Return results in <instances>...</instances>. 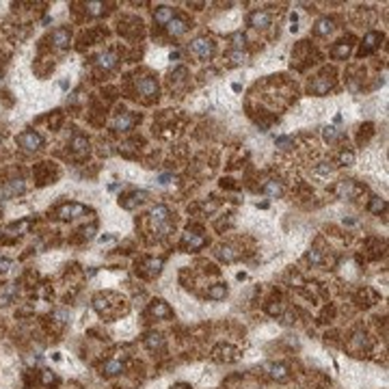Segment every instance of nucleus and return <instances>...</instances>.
Segmentation results:
<instances>
[{
	"instance_id": "13",
	"label": "nucleus",
	"mask_w": 389,
	"mask_h": 389,
	"mask_svg": "<svg viewBox=\"0 0 389 389\" xmlns=\"http://www.w3.org/2000/svg\"><path fill=\"white\" fill-rule=\"evenodd\" d=\"M352 41H355L352 37H344V39H340V41H337L335 46L331 48V57H333V58H340V61L348 58V57H350V52H352V46H355Z\"/></svg>"
},
{
	"instance_id": "47",
	"label": "nucleus",
	"mask_w": 389,
	"mask_h": 389,
	"mask_svg": "<svg viewBox=\"0 0 389 389\" xmlns=\"http://www.w3.org/2000/svg\"><path fill=\"white\" fill-rule=\"evenodd\" d=\"M320 164H322V167H316V171H318V173H331L333 169H335L331 162H320Z\"/></svg>"
},
{
	"instance_id": "43",
	"label": "nucleus",
	"mask_w": 389,
	"mask_h": 389,
	"mask_svg": "<svg viewBox=\"0 0 389 389\" xmlns=\"http://www.w3.org/2000/svg\"><path fill=\"white\" fill-rule=\"evenodd\" d=\"M61 121H63V113L57 111V113H54V119H50V128H52V130H58Z\"/></svg>"
},
{
	"instance_id": "37",
	"label": "nucleus",
	"mask_w": 389,
	"mask_h": 389,
	"mask_svg": "<svg viewBox=\"0 0 389 389\" xmlns=\"http://www.w3.org/2000/svg\"><path fill=\"white\" fill-rule=\"evenodd\" d=\"M372 134H374V126H372V123H366V126H361V128H359V136H357L359 145H366V143H368V138H370Z\"/></svg>"
},
{
	"instance_id": "6",
	"label": "nucleus",
	"mask_w": 389,
	"mask_h": 389,
	"mask_svg": "<svg viewBox=\"0 0 389 389\" xmlns=\"http://www.w3.org/2000/svg\"><path fill=\"white\" fill-rule=\"evenodd\" d=\"M18 143L22 149H26V152H37L39 147L43 145V138L39 132H35V130H26V132H22L18 136Z\"/></svg>"
},
{
	"instance_id": "9",
	"label": "nucleus",
	"mask_w": 389,
	"mask_h": 389,
	"mask_svg": "<svg viewBox=\"0 0 389 389\" xmlns=\"http://www.w3.org/2000/svg\"><path fill=\"white\" fill-rule=\"evenodd\" d=\"M136 91L143 97H158V82L154 76H141L136 78Z\"/></svg>"
},
{
	"instance_id": "21",
	"label": "nucleus",
	"mask_w": 389,
	"mask_h": 389,
	"mask_svg": "<svg viewBox=\"0 0 389 389\" xmlns=\"http://www.w3.org/2000/svg\"><path fill=\"white\" fill-rule=\"evenodd\" d=\"M186 31H188V22L184 18H173L171 22L167 24V33L171 35V37H182Z\"/></svg>"
},
{
	"instance_id": "26",
	"label": "nucleus",
	"mask_w": 389,
	"mask_h": 389,
	"mask_svg": "<svg viewBox=\"0 0 389 389\" xmlns=\"http://www.w3.org/2000/svg\"><path fill=\"white\" fill-rule=\"evenodd\" d=\"M333 19L331 18H320L316 22V26H313V35H318V37H327V35L333 33Z\"/></svg>"
},
{
	"instance_id": "24",
	"label": "nucleus",
	"mask_w": 389,
	"mask_h": 389,
	"mask_svg": "<svg viewBox=\"0 0 389 389\" xmlns=\"http://www.w3.org/2000/svg\"><path fill=\"white\" fill-rule=\"evenodd\" d=\"M249 24L253 28H266L271 26V16H268V11H253L249 16Z\"/></svg>"
},
{
	"instance_id": "27",
	"label": "nucleus",
	"mask_w": 389,
	"mask_h": 389,
	"mask_svg": "<svg viewBox=\"0 0 389 389\" xmlns=\"http://www.w3.org/2000/svg\"><path fill=\"white\" fill-rule=\"evenodd\" d=\"M268 370H271V378H275L279 383L290 378V370H288V366H283V363H272V366H268Z\"/></svg>"
},
{
	"instance_id": "5",
	"label": "nucleus",
	"mask_w": 389,
	"mask_h": 389,
	"mask_svg": "<svg viewBox=\"0 0 389 389\" xmlns=\"http://www.w3.org/2000/svg\"><path fill=\"white\" fill-rule=\"evenodd\" d=\"M33 175H35V182H37L39 186H46V184H50L58 175V169L54 162H39L37 167L33 169Z\"/></svg>"
},
{
	"instance_id": "19",
	"label": "nucleus",
	"mask_w": 389,
	"mask_h": 389,
	"mask_svg": "<svg viewBox=\"0 0 389 389\" xmlns=\"http://www.w3.org/2000/svg\"><path fill=\"white\" fill-rule=\"evenodd\" d=\"M134 123H136V115L132 113H119L115 117V130L117 132H128V130H132Z\"/></svg>"
},
{
	"instance_id": "8",
	"label": "nucleus",
	"mask_w": 389,
	"mask_h": 389,
	"mask_svg": "<svg viewBox=\"0 0 389 389\" xmlns=\"http://www.w3.org/2000/svg\"><path fill=\"white\" fill-rule=\"evenodd\" d=\"M145 201H147L145 191H132V193L119 197V206H121L123 210H134L136 206H141V203H145Z\"/></svg>"
},
{
	"instance_id": "20",
	"label": "nucleus",
	"mask_w": 389,
	"mask_h": 389,
	"mask_svg": "<svg viewBox=\"0 0 389 389\" xmlns=\"http://www.w3.org/2000/svg\"><path fill=\"white\" fill-rule=\"evenodd\" d=\"M203 244H206V238L199 236V233H193L191 229H188V233H184V238H182V247L186 249V251H197Z\"/></svg>"
},
{
	"instance_id": "38",
	"label": "nucleus",
	"mask_w": 389,
	"mask_h": 389,
	"mask_svg": "<svg viewBox=\"0 0 389 389\" xmlns=\"http://www.w3.org/2000/svg\"><path fill=\"white\" fill-rule=\"evenodd\" d=\"M352 162H355V154H352L350 149H342L340 158H337V164H342V167H350Z\"/></svg>"
},
{
	"instance_id": "16",
	"label": "nucleus",
	"mask_w": 389,
	"mask_h": 389,
	"mask_svg": "<svg viewBox=\"0 0 389 389\" xmlns=\"http://www.w3.org/2000/svg\"><path fill=\"white\" fill-rule=\"evenodd\" d=\"M169 84H171L173 91H179V89H184V87L188 84V69H186V67L173 69V74L169 76Z\"/></svg>"
},
{
	"instance_id": "32",
	"label": "nucleus",
	"mask_w": 389,
	"mask_h": 389,
	"mask_svg": "<svg viewBox=\"0 0 389 389\" xmlns=\"http://www.w3.org/2000/svg\"><path fill=\"white\" fill-rule=\"evenodd\" d=\"M262 191L266 193L268 197H281V194H283V186H281V182H277V179H268V182L264 184Z\"/></svg>"
},
{
	"instance_id": "12",
	"label": "nucleus",
	"mask_w": 389,
	"mask_h": 389,
	"mask_svg": "<svg viewBox=\"0 0 389 389\" xmlns=\"http://www.w3.org/2000/svg\"><path fill=\"white\" fill-rule=\"evenodd\" d=\"M141 31H143V22L138 18H123L119 22V33L126 35V37H136V35H141Z\"/></svg>"
},
{
	"instance_id": "4",
	"label": "nucleus",
	"mask_w": 389,
	"mask_h": 389,
	"mask_svg": "<svg viewBox=\"0 0 389 389\" xmlns=\"http://www.w3.org/2000/svg\"><path fill=\"white\" fill-rule=\"evenodd\" d=\"M191 52L194 57L201 58V61H208V58H212L214 52H216V43H214V39H210V37H197L191 43Z\"/></svg>"
},
{
	"instance_id": "42",
	"label": "nucleus",
	"mask_w": 389,
	"mask_h": 389,
	"mask_svg": "<svg viewBox=\"0 0 389 389\" xmlns=\"http://www.w3.org/2000/svg\"><path fill=\"white\" fill-rule=\"evenodd\" d=\"M229 58H232L236 65H240V63L247 61V54H244L242 50H233V52H229Z\"/></svg>"
},
{
	"instance_id": "34",
	"label": "nucleus",
	"mask_w": 389,
	"mask_h": 389,
	"mask_svg": "<svg viewBox=\"0 0 389 389\" xmlns=\"http://www.w3.org/2000/svg\"><path fill=\"white\" fill-rule=\"evenodd\" d=\"M24 179H11V182H7V186H4V197H13V194H19L24 193Z\"/></svg>"
},
{
	"instance_id": "7",
	"label": "nucleus",
	"mask_w": 389,
	"mask_h": 389,
	"mask_svg": "<svg viewBox=\"0 0 389 389\" xmlns=\"http://www.w3.org/2000/svg\"><path fill=\"white\" fill-rule=\"evenodd\" d=\"M212 359L221 363H232L238 359V348H233L232 344H218L212 350Z\"/></svg>"
},
{
	"instance_id": "1",
	"label": "nucleus",
	"mask_w": 389,
	"mask_h": 389,
	"mask_svg": "<svg viewBox=\"0 0 389 389\" xmlns=\"http://www.w3.org/2000/svg\"><path fill=\"white\" fill-rule=\"evenodd\" d=\"M93 307H96L97 313H102V316L108 318V320H113V318H117V316H123V313L128 311L123 298L117 296V294H113V292L96 294V298H93Z\"/></svg>"
},
{
	"instance_id": "30",
	"label": "nucleus",
	"mask_w": 389,
	"mask_h": 389,
	"mask_svg": "<svg viewBox=\"0 0 389 389\" xmlns=\"http://www.w3.org/2000/svg\"><path fill=\"white\" fill-rule=\"evenodd\" d=\"M225 296H227L225 283H214L212 288H208V298H210V301H223Z\"/></svg>"
},
{
	"instance_id": "31",
	"label": "nucleus",
	"mask_w": 389,
	"mask_h": 389,
	"mask_svg": "<svg viewBox=\"0 0 389 389\" xmlns=\"http://www.w3.org/2000/svg\"><path fill=\"white\" fill-rule=\"evenodd\" d=\"M145 346L149 348V350H160V348H164V337L160 335V333H147Z\"/></svg>"
},
{
	"instance_id": "3",
	"label": "nucleus",
	"mask_w": 389,
	"mask_h": 389,
	"mask_svg": "<svg viewBox=\"0 0 389 389\" xmlns=\"http://www.w3.org/2000/svg\"><path fill=\"white\" fill-rule=\"evenodd\" d=\"M152 223H154V232L164 236V233L171 232V212H169L167 206H156L152 210Z\"/></svg>"
},
{
	"instance_id": "18",
	"label": "nucleus",
	"mask_w": 389,
	"mask_h": 389,
	"mask_svg": "<svg viewBox=\"0 0 389 389\" xmlns=\"http://www.w3.org/2000/svg\"><path fill=\"white\" fill-rule=\"evenodd\" d=\"M69 147H72V152H74V156H76V158H84L89 154V141H87V136H82V134H74Z\"/></svg>"
},
{
	"instance_id": "35",
	"label": "nucleus",
	"mask_w": 389,
	"mask_h": 389,
	"mask_svg": "<svg viewBox=\"0 0 389 389\" xmlns=\"http://www.w3.org/2000/svg\"><path fill=\"white\" fill-rule=\"evenodd\" d=\"M84 11H87V16H104V11H106V4L104 2H87L84 4Z\"/></svg>"
},
{
	"instance_id": "40",
	"label": "nucleus",
	"mask_w": 389,
	"mask_h": 389,
	"mask_svg": "<svg viewBox=\"0 0 389 389\" xmlns=\"http://www.w3.org/2000/svg\"><path fill=\"white\" fill-rule=\"evenodd\" d=\"M307 262L309 264H322L324 262V257H322V251H318V249H309V253H307Z\"/></svg>"
},
{
	"instance_id": "36",
	"label": "nucleus",
	"mask_w": 389,
	"mask_h": 389,
	"mask_svg": "<svg viewBox=\"0 0 389 389\" xmlns=\"http://www.w3.org/2000/svg\"><path fill=\"white\" fill-rule=\"evenodd\" d=\"M368 210H370L372 214L385 212V210H387V201H385V199H381V197H372V201H370V206H368Z\"/></svg>"
},
{
	"instance_id": "15",
	"label": "nucleus",
	"mask_w": 389,
	"mask_h": 389,
	"mask_svg": "<svg viewBox=\"0 0 389 389\" xmlns=\"http://www.w3.org/2000/svg\"><path fill=\"white\" fill-rule=\"evenodd\" d=\"M147 313H149L152 318H156V320H167V318L173 316L171 307H169L164 301H154L152 305H149V311H147Z\"/></svg>"
},
{
	"instance_id": "22",
	"label": "nucleus",
	"mask_w": 389,
	"mask_h": 389,
	"mask_svg": "<svg viewBox=\"0 0 389 389\" xmlns=\"http://www.w3.org/2000/svg\"><path fill=\"white\" fill-rule=\"evenodd\" d=\"M97 67L99 69H104V72H108V69H115L117 67V63H119V57L115 52H102L97 57Z\"/></svg>"
},
{
	"instance_id": "25",
	"label": "nucleus",
	"mask_w": 389,
	"mask_h": 389,
	"mask_svg": "<svg viewBox=\"0 0 389 389\" xmlns=\"http://www.w3.org/2000/svg\"><path fill=\"white\" fill-rule=\"evenodd\" d=\"M216 255L223 259V262H236L238 257H240V251L238 249H233V247H229V244H221V247L216 249Z\"/></svg>"
},
{
	"instance_id": "17",
	"label": "nucleus",
	"mask_w": 389,
	"mask_h": 389,
	"mask_svg": "<svg viewBox=\"0 0 389 389\" xmlns=\"http://www.w3.org/2000/svg\"><path fill=\"white\" fill-rule=\"evenodd\" d=\"M162 268V259H143L141 266L136 268V272H141L143 277H156Z\"/></svg>"
},
{
	"instance_id": "46",
	"label": "nucleus",
	"mask_w": 389,
	"mask_h": 389,
	"mask_svg": "<svg viewBox=\"0 0 389 389\" xmlns=\"http://www.w3.org/2000/svg\"><path fill=\"white\" fill-rule=\"evenodd\" d=\"M277 147H281V149H290L294 143H292V138H277Z\"/></svg>"
},
{
	"instance_id": "29",
	"label": "nucleus",
	"mask_w": 389,
	"mask_h": 389,
	"mask_svg": "<svg viewBox=\"0 0 389 389\" xmlns=\"http://www.w3.org/2000/svg\"><path fill=\"white\" fill-rule=\"evenodd\" d=\"M154 18H156V22L160 24V26H167V24L171 22L175 16H173V9L171 7H158L156 11H154Z\"/></svg>"
},
{
	"instance_id": "48",
	"label": "nucleus",
	"mask_w": 389,
	"mask_h": 389,
	"mask_svg": "<svg viewBox=\"0 0 389 389\" xmlns=\"http://www.w3.org/2000/svg\"><path fill=\"white\" fill-rule=\"evenodd\" d=\"M9 266H11V259H7V257H2V259H0V272L9 271Z\"/></svg>"
},
{
	"instance_id": "11",
	"label": "nucleus",
	"mask_w": 389,
	"mask_h": 389,
	"mask_svg": "<svg viewBox=\"0 0 389 389\" xmlns=\"http://www.w3.org/2000/svg\"><path fill=\"white\" fill-rule=\"evenodd\" d=\"M381 41H383V33H376V31L368 33L366 37H363V41H361V50H359V54H361V57L372 54L374 50L381 48Z\"/></svg>"
},
{
	"instance_id": "23",
	"label": "nucleus",
	"mask_w": 389,
	"mask_h": 389,
	"mask_svg": "<svg viewBox=\"0 0 389 389\" xmlns=\"http://www.w3.org/2000/svg\"><path fill=\"white\" fill-rule=\"evenodd\" d=\"M84 212V208L80 206V203H67V206H63V208H58V216L63 218V221H69V218H76L78 214H82Z\"/></svg>"
},
{
	"instance_id": "28",
	"label": "nucleus",
	"mask_w": 389,
	"mask_h": 389,
	"mask_svg": "<svg viewBox=\"0 0 389 389\" xmlns=\"http://www.w3.org/2000/svg\"><path fill=\"white\" fill-rule=\"evenodd\" d=\"M121 372H123V363L117 361V359H108V361L102 366L104 376H117V374H121Z\"/></svg>"
},
{
	"instance_id": "39",
	"label": "nucleus",
	"mask_w": 389,
	"mask_h": 389,
	"mask_svg": "<svg viewBox=\"0 0 389 389\" xmlns=\"http://www.w3.org/2000/svg\"><path fill=\"white\" fill-rule=\"evenodd\" d=\"M322 136H324V141L333 143V141H337V138H342L344 134H342V132H337V128H333V126H327V128L322 130Z\"/></svg>"
},
{
	"instance_id": "10",
	"label": "nucleus",
	"mask_w": 389,
	"mask_h": 389,
	"mask_svg": "<svg viewBox=\"0 0 389 389\" xmlns=\"http://www.w3.org/2000/svg\"><path fill=\"white\" fill-rule=\"evenodd\" d=\"M361 191L363 188L357 186L352 179H342V182H337V186H335V194L340 199H355Z\"/></svg>"
},
{
	"instance_id": "50",
	"label": "nucleus",
	"mask_w": 389,
	"mask_h": 389,
	"mask_svg": "<svg viewBox=\"0 0 389 389\" xmlns=\"http://www.w3.org/2000/svg\"><path fill=\"white\" fill-rule=\"evenodd\" d=\"M171 389H188L186 385H175V387H171Z\"/></svg>"
},
{
	"instance_id": "2",
	"label": "nucleus",
	"mask_w": 389,
	"mask_h": 389,
	"mask_svg": "<svg viewBox=\"0 0 389 389\" xmlns=\"http://www.w3.org/2000/svg\"><path fill=\"white\" fill-rule=\"evenodd\" d=\"M333 84H335V69H324V72L318 74V76L313 78V82L309 84V91H311L313 96H324V93H329L333 89Z\"/></svg>"
},
{
	"instance_id": "33",
	"label": "nucleus",
	"mask_w": 389,
	"mask_h": 389,
	"mask_svg": "<svg viewBox=\"0 0 389 389\" xmlns=\"http://www.w3.org/2000/svg\"><path fill=\"white\" fill-rule=\"evenodd\" d=\"M104 35H106V31H97V28H93V31H87L80 35V43L82 46H91V43H96L97 39H102Z\"/></svg>"
},
{
	"instance_id": "49",
	"label": "nucleus",
	"mask_w": 389,
	"mask_h": 389,
	"mask_svg": "<svg viewBox=\"0 0 389 389\" xmlns=\"http://www.w3.org/2000/svg\"><path fill=\"white\" fill-rule=\"evenodd\" d=\"M281 322H283V324H292V322H294V313H283V316H281Z\"/></svg>"
},
{
	"instance_id": "41",
	"label": "nucleus",
	"mask_w": 389,
	"mask_h": 389,
	"mask_svg": "<svg viewBox=\"0 0 389 389\" xmlns=\"http://www.w3.org/2000/svg\"><path fill=\"white\" fill-rule=\"evenodd\" d=\"M229 41H232V46L236 48V50H242V46H244V41H247V37H244L242 33H233L232 37H229Z\"/></svg>"
},
{
	"instance_id": "44",
	"label": "nucleus",
	"mask_w": 389,
	"mask_h": 389,
	"mask_svg": "<svg viewBox=\"0 0 389 389\" xmlns=\"http://www.w3.org/2000/svg\"><path fill=\"white\" fill-rule=\"evenodd\" d=\"M266 311L271 313V316H281V311H283V307L279 305V303H271V305L266 307Z\"/></svg>"
},
{
	"instance_id": "45",
	"label": "nucleus",
	"mask_w": 389,
	"mask_h": 389,
	"mask_svg": "<svg viewBox=\"0 0 389 389\" xmlns=\"http://www.w3.org/2000/svg\"><path fill=\"white\" fill-rule=\"evenodd\" d=\"M54 381H57V378H54V374L50 372V370H43L41 372V383H43V385H52Z\"/></svg>"
},
{
	"instance_id": "14",
	"label": "nucleus",
	"mask_w": 389,
	"mask_h": 389,
	"mask_svg": "<svg viewBox=\"0 0 389 389\" xmlns=\"http://www.w3.org/2000/svg\"><path fill=\"white\" fill-rule=\"evenodd\" d=\"M50 41H52L54 48L63 50V48L69 46V41H72V33H69V28L58 26V28H54V31H52V35H50Z\"/></svg>"
}]
</instances>
